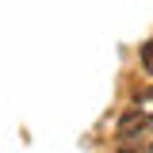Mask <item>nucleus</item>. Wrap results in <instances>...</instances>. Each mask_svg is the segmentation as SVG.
Instances as JSON below:
<instances>
[{
    "label": "nucleus",
    "mask_w": 153,
    "mask_h": 153,
    "mask_svg": "<svg viewBox=\"0 0 153 153\" xmlns=\"http://www.w3.org/2000/svg\"><path fill=\"white\" fill-rule=\"evenodd\" d=\"M115 138H119L123 146H153V115H142V111L123 115Z\"/></svg>",
    "instance_id": "1"
},
{
    "label": "nucleus",
    "mask_w": 153,
    "mask_h": 153,
    "mask_svg": "<svg viewBox=\"0 0 153 153\" xmlns=\"http://www.w3.org/2000/svg\"><path fill=\"white\" fill-rule=\"evenodd\" d=\"M142 65H146V69L153 73V38L146 42V46H142Z\"/></svg>",
    "instance_id": "2"
},
{
    "label": "nucleus",
    "mask_w": 153,
    "mask_h": 153,
    "mask_svg": "<svg viewBox=\"0 0 153 153\" xmlns=\"http://www.w3.org/2000/svg\"><path fill=\"white\" fill-rule=\"evenodd\" d=\"M119 153H153V146H123Z\"/></svg>",
    "instance_id": "3"
},
{
    "label": "nucleus",
    "mask_w": 153,
    "mask_h": 153,
    "mask_svg": "<svg viewBox=\"0 0 153 153\" xmlns=\"http://www.w3.org/2000/svg\"><path fill=\"white\" fill-rule=\"evenodd\" d=\"M138 103H153V88H142L138 92Z\"/></svg>",
    "instance_id": "4"
}]
</instances>
